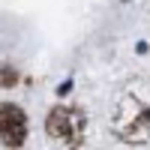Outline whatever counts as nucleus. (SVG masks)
Masks as SVG:
<instances>
[{"label":"nucleus","instance_id":"obj_1","mask_svg":"<svg viewBox=\"0 0 150 150\" xmlns=\"http://www.w3.org/2000/svg\"><path fill=\"white\" fill-rule=\"evenodd\" d=\"M45 132L54 144H60L63 150H75L81 147L84 132H87V117L78 105H54L45 117Z\"/></svg>","mask_w":150,"mask_h":150},{"label":"nucleus","instance_id":"obj_2","mask_svg":"<svg viewBox=\"0 0 150 150\" xmlns=\"http://www.w3.org/2000/svg\"><path fill=\"white\" fill-rule=\"evenodd\" d=\"M114 132L123 141H147L150 135V105L138 99H123L114 114Z\"/></svg>","mask_w":150,"mask_h":150},{"label":"nucleus","instance_id":"obj_3","mask_svg":"<svg viewBox=\"0 0 150 150\" xmlns=\"http://www.w3.org/2000/svg\"><path fill=\"white\" fill-rule=\"evenodd\" d=\"M27 138V114L12 102H0V147H21Z\"/></svg>","mask_w":150,"mask_h":150}]
</instances>
